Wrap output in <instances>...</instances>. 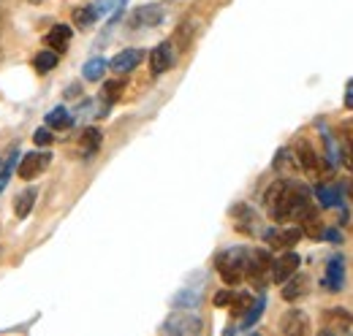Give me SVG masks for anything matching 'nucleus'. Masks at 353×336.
Returning a JSON list of instances; mask_svg holds the SVG:
<instances>
[{
  "label": "nucleus",
  "instance_id": "1",
  "mask_svg": "<svg viewBox=\"0 0 353 336\" xmlns=\"http://www.w3.org/2000/svg\"><path fill=\"white\" fill-rule=\"evenodd\" d=\"M264 207L274 222L296 220L302 225L312 217H318V211L310 201V190L291 179H277L269 185V190L264 193Z\"/></svg>",
  "mask_w": 353,
  "mask_h": 336
},
{
  "label": "nucleus",
  "instance_id": "2",
  "mask_svg": "<svg viewBox=\"0 0 353 336\" xmlns=\"http://www.w3.org/2000/svg\"><path fill=\"white\" fill-rule=\"evenodd\" d=\"M245 263H248V247H228L215 255V269L225 285H239L245 280Z\"/></svg>",
  "mask_w": 353,
  "mask_h": 336
},
{
  "label": "nucleus",
  "instance_id": "3",
  "mask_svg": "<svg viewBox=\"0 0 353 336\" xmlns=\"http://www.w3.org/2000/svg\"><path fill=\"white\" fill-rule=\"evenodd\" d=\"M245 277L253 282V288L264 291L266 282L272 280V255H269L266 250H248Z\"/></svg>",
  "mask_w": 353,
  "mask_h": 336
},
{
  "label": "nucleus",
  "instance_id": "4",
  "mask_svg": "<svg viewBox=\"0 0 353 336\" xmlns=\"http://www.w3.org/2000/svg\"><path fill=\"white\" fill-rule=\"evenodd\" d=\"M201 328H204V323H201L196 315H188V312H176V315H172V317L161 326L163 334H174V336L201 334Z\"/></svg>",
  "mask_w": 353,
  "mask_h": 336
},
{
  "label": "nucleus",
  "instance_id": "5",
  "mask_svg": "<svg viewBox=\"0 0 353 336\" xmlns=\"http://www.w3.org/2000/svg\"><path fill=\"white\" fill-rule=\"evenodd\" d=\"M299 266H302V258H299L294 250L280 252V255L272 260V282L283 285L288 277H294V274L299 271Z\"/></svg>",
  "mask_w": 353,
  "mask_h": 336
},
{
  "label": "nucleus",
  "instance_id": "6",
  "mask_svg": "<svg viewBox=\"0 0 353 336\" xmlns=\"http://www.w3.org/2000/svg\"><path fill=\"white\" fill-rule=\"evenodd\" d=\"M166 19V8L158 6V3H150V6H139L131 14V28H155Z\"/></svg>",
  "mask_w": 353,
  "mask_h": 336
},
{
  "label": "nucleus",
  "instance_id": "7",
  "mask_svg": "<svg viewBox=\"0 0 353 336\" xmlns=\"http://www.w3.org/2000/svg\"><path fill=\"white\" fill-rule=\"evenodd\" d=\"M343 285H345V258L337 252V255H332L329 263H326L323 288L332 291V293H337V291H343Z\"/></svg>",
  "mask_w": 353,
  "mask_h": 336
},
{
  "label": "nucleus",
  "instance_id": "8",
  "mask_svg": "<svg viewBox=\"0 0 353 336\" xmlns=\"http://www.w3.org/2000/svg\"><path fill=\"white\" fill-rule=\"evenodd\" d=\"M49 163H52V155H49V152H30V155H25L22 163H19V176H22L25 182H33L36 176L44 174Z\"/></svg>",
  "mask_w": 353,
  "mask_h": 336
},
{
  "label": "nucleus",
  "instance_id": "9",
  "mask_svg": "<svg viewBox=\"0 0 353 336\" xmlns=\"http://www.w3.org/2000/svg\"><path fill=\"white\" fill-rule=\"evenodd\" d=\"M174 46L172 41H163L158 43L152 52H150V68H152V74L155 76H161V74H166L172 65H174Z\"/></svg>",
  "mask_w": 353,
  "mask_h": 336
},
{
  "label": "nucleus",
  "instance_id": "10",
  "mask_svg": "<svg viewBox=\"0 0 353 336\" xmlns=\"http://www.w3.org/2000/svg\"><path fill=\"white\" fill-rule=\"evenodd\" d=\"M302 236H305L302 228H272V231H266V242L272 244V250H291Z\"/></svg>",
  "mask_w": 353,
  "mask_h": 336
},
{
  "label": "nucleus",
  "instance_id": "11",
  "mask_svg": "<svg viewBox=\"0 0 353 336\" xmlns=\"http://www.w3.org/2000/svg\"><path fill=\"white\" fill-rule=\"evenodd\" d=\"M353 326V315L348 309H329L326 312V323H323V331L326 334H345Z\"/></svg>",
  "mask_w": 353,
  "mask_h": 336
},
{
  "label": "nucleus",
  "instance_id": "12",
  "mask_svg": "<svg viewBox=\"0 0 353 336\" xmlns=\"http://www.w3.org/2000/svg\"><path fill=\"white\" fill-rule=\"evenodd\" d=\"M283 334L288 336H305L310 334V320L305 312H299V309H291V312H285V317H283Z\"/></svg>",
  "mask_w": 353,
  "mask_h": 336
},
{
  "label": "nucleus",
  "instance_id": "13",
  "mask_svg": "<svg viewBox=\"0 0 353 336\" xmlns=\"http://www.w3.org/2000/svg\"><path fill=\"white\" fill-rule=\"evenodd\" d=\"M141 57H144V52H141V49H125V52H120L109 65H112V71H114V74L125 76V74H131L133 68L141 63Z\"/></svg>",
  "mask_w": 353,
  "mask_h": 336
},
{
  "label": "nucleus",
  "instance_id": "14",
  "mask_svg": "<svg viewBox=\"0 0 353 336\" xmlns=\"http://www.w3.org/2000/svg\"><path fill=\"white\" fill-rule=\"evenodd\" d=\"M71 36H74V33H71V28H68V25H54V28L46 33L44 41H46V46H49V49H54V52L60 54V52H65V49H68Z\"/></svg>",
  "mask_w": 353,
  "mask_h": 336
},
{
  "label": "nucleus",
  "instance_id": "15",
  "mask_svg": "<svg viewBox=\"0 0 353 336\" xmlns=\"http://www.w3.org/2000/svg\"><path fill=\"white\" fill-rule=\"evenodd\" d=\"M296 163L305 168V171H318V155H315V149H312V144H310L307 138H299L296 141Z\"/></svg>",
  "mask_w": 353,
  "mask_h": 336
},
{
  "label": "nucleus",
  "instance_id": "16",
  "mask_svg": "<svg viewBox=\"0 0 353 336\" xmlns=\"http://www.w3.org/2000/svg\"><path fill=\"white\" fill-rule=\"evenodd\" d=\"M305 293H307V277H302L299 271L283 282V298L285 301H296V298H302Z\"/></svg>",
  "mask_w": 353,
  "mask_h": 336
},
{
  "label": "nucleus",
  "instance_id": "17",
  "mask_svg": "<svg viewBox=\"0 0 353 336\" xmlns=\"http://www.w3.org/2000/svg\"><path fill=\"white\" fill-rule=\"evenodd\" d=\"M315 196H318V204H321L323 209H337V207H343V196H340V190L332 187V185H318V187H315Z\"/></svg>",
  "mask_w": 353,
  "mask_h": 336
},
{
  "label": "nucleus",
  "instance_id": "18",
  "mask_svg": "<svg viewBox=\"0 0 353 336\" xmlns=\"http://www.w3.org/2000/svg\"><path fill=\"white\" fill-rule=\"evenodd\" d=\"M234 220H236V231H242V233H256V214H253L250 207L239 204V207L234 209Z\"/></svg>",
  "mask_w": 353,
  "mask_h": 336
},
{
  "label": "nucleus",
  "instance_id": "19",
  "mask_svg": "<svg viewBox=\"0 0 353 336\" xmlns=\"http://www.w3.org/2000/svg\"><path fill=\"white\" fill-rule=\"evenodd\" d=\"M264 306H266V298H264V295H259V298L250 304V309L242 315V323H239V328H242V331H248L250 326H256V323L261 320V315H264Z\"/></svg>",
  "mask_w": 353,
  "mask_h": 336
},
{
  "label": "nucleus",
  "instance_id": "20",
  "mask_svg": "<svg viewBox=\"0 0 353 336\" xmlns=\"http://www.w3.org/2000/svg\"><path fill=\"white\" fill-rule=\"evenodd\" d=\"M79 141H82V152H85V155H92V152H98V149H101L103 133H101L98 127H85Z\"/></svg>",
  "mask_w": 353,
  "mask_h": 336
},
{
  "label": "nucleus",
  "instance_id": "21",
  "mask_svg": "<svg viewBox=\"0 0 353 336\" xmlns=\"http://www.w3.org/2000/svg\"><path fill=\"white\" fill-rule=\"evenodd\" d=\"M57 63H60V54H57L54 49H44V52H39V54L33 57V65H36V71H39V74L52 71Z\"/></svg>",
  "mask_w": 353,
  "mask_h": 336
},
{
  "label": "nucleus",
  "instance_id": "22",
  "mask_svg": "<svg viewBox=\"0 0 353 336\" xmlns=\"http://www.w3.org/2000/svg\"><path fill=\"white\" fill-rule=\"evenodd\" d=\"M46 127H54V130L71 127V114H68V109H63V106L52 109V112L46 114Z\"/></svg>",
  "mask_w": 353,
  "mask_h": 336
},
{
  "label": "nucleus",
  "instance_id": "23",
  "mask_svg": "<svg viewBox=\"0 0 353 336\" xmlns=\"http://www.w3.org/2000/svg\"><path fill=\"white\" fill-rule=\"evenodd\" d=\"M36 207V190L33 187H28L19 198H17V217H28L30 211Z\"/></svg>",
  "mask_w": 353,
  "mask_h": 336
},
{
  "label": "nucleus",
  "instance_id": "24",
  "mask_svg": "<svg viewBox=\"0 0 353 336\" xmlns=\"http://www.w3.org/2000/svg\"><path fill=\"white\" fill-rule=\"evenodd\" d=\"M253 301H256V298H253L250 293H234V298H231V304H228V306H231L234 317H242V315L250 309V304H253Z\"/></svg>",
  "mask_w": 353,
  "mask_h": 336
},
{
  "label": "nucleus",
  "instance_id": "25",
  "mask_svg": "<svg viewBox=\"0 0 353 336\" xmlns=\"http://www.w3.org/2000/svg\"><path fill=\"white\" fill-rule=\"evenodd\" d=\"M103 71H106V60H103V57H92L88 65H85L82 74H85L88 82H98V79L103 76Z\"/></svg>",
  "mask_w": 353,
  "mask_h": 336
},
{
  "label": "nucleus",
  "instance_id": "26",
  "mask_svg": "<svg viewBox=\"0 0 353 336\" xmlns=\"http://www.w3.org/2000/svg\"><path fill=\"white\" fill-rule=\"evenodd\" d=\"M123 79H112V82L103 84V92H101V98L106 101V103H114V101H120V95H123Z\"/></svg>",
  "mask_w": 353,
  "mask_h": 336
},
{
  "label": "nucleus",
  "instance_id": "27",
  "mask_svg": "<svg viewBox=\"0 0 353 336\" xmlns=\"http://www.w3.org/2000/svg\"><path fill=\"white\" fill-rule=\"evenodd\" d=\"M95 19H98V11H95V6H85V8L74 11V22H77V28H90Z\"/></svg>",
  "mask_w": 353,
  "mask_h": 336
},
{
  "label": "nucleus",
  "instance_id": "28",
  "mask_svg": "<svg viewBox=\"0 0 353 336\" xmlns=\"http://www.w3.org/2000/svg\"><path fill=\"white\" fill-rule=\"evenodd\" d=\"M201 304V295L193 293V291H182V293L174 298V306H188V309H193V306H199Z\"/></svg>",
  "mask_w": 353,
  "mask_h": 336
},
{
  "label": "nucleus",
  "instance_id": "29",
  "mask_svg": "<svg viewBox=\"0 0 353 336\" xmlns=\"http://www.w3.org/2000/svg\"><path fill=\"white\" fill-rule=\"evenodd\" d=\"M17 158H19V155H17V149H14L11 158H8V163H6L3 171H0V190L6 187V182H8V176H11V168H14V163H17Z\"/></svg>",
  "mask_w": 353,
  "mask_h": 336
},
{
  "label": "nucleus",
  "instance_id": "30",
  "mask_svg": "<svg viewBox=\"0 0 353 336\" xmlns=\"http://www.w3.org/2000/svg\"><path fill=\"white\" fill-rule=\"evenodd\" d=\"M33 141H36L39 147H49V144H52V133H49V127L36 130V133H33Z\"/></svg>",
  "mask_w": 353,
  "mask_h": 336
},
{
  "label": "nucleus",
  "instance_id": "31",
  "mask_svg": "<svg viewBox=\"0 0 353 336\" xmlns=\"http://www.w3.org/2000/svg\"><path fill=\"white\" fill-rule=\"evenodd\" d=\"M231 298H234L231 291H221V293L215 295V306H228V304H231Z\"/></svg>",
  "mask_w": 353,
  "mask_h": 336
},
{
  "label": "nucleus",
  "instance_id": "32",
  "mask_svg": "<svg viewBox=\"0 0 353 336\" xmlns=\"http://www.w3.org/2000/svg\"><path fill=\"white\" fill-rule=\"evenodd\" d=\"M343 103H345V109H353V79L348 82V87H345V98H343Z\"/></svg>",
  "mask_w": 353,
  "mask_h": 336
},
{
  "label": "nucleus",
  "instance_id": "33",
  "mask_svg": "<svg viewBox=\"0 0 353 336\" xmlns=\"http://www.w3.org/2000/svg\"><path fill=\"white\" fill-rule=\"evenodd\" d=\"M323 239H326V242H340L343 236H340V231H334V228H329V231H323Z\"/></svg>",
  "mask_w": 353,
  "mask_h": 336
},
{
  "label": "nucleus",
  "instance_id": "34",
  "mask_svg": "<svg viewBox=\"0 0 353 336\" xmlns=\"http://www.w3.org/2000/svg\"><path fill=\"white\" fill-rule=\"evenodd\" d=\"M348 163H351V168H353V138L348 141Z\"/></svg>",
  "mask_w": 353,
  "mask_h": 336
},
{
  "label": "nucleus",
  "instance_id": "35",
  "mask_svg": "<svg viewBox=\"0 0 353 336\" xmlns=\"http://www.w3.org/2000/svg\"><path fill=\"white\" fill-rule=\"evenodd\" d=\"M345 193L351 196V204H353V179H351V182H348V185H345Z\"/></svg>",
  "mask_w": 353,
  "mask_h": 336
}]
</instances>
